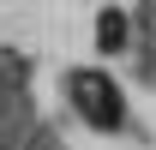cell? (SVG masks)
<instances>
[{"instance_id": "2", "label": "cell", "mask_w": 156, "mask_h": 150, "mask_svg": "<svg viewBox=\"0 0 156 150\" xmlns=\"http://www.w3.org/2000/svg\"><path fill=\"white\" fill-rule=\"evenodd\" d=\"M96 48H102V54H120V48H126V12L108 6V12L96 18Z\"/></svg>"}, {"instance_id": "1", "label": "cell", "mask_w": 156, "mask_h": 150, "mask_svg": "<svg viewBox=\"0 0 156 150\" xmlns=\"http://www.w3.org/2000/svg\"><path fill=\"white\" fill-rule=\"evenodd\" d=\"M72 102H78V114H84L96 132H120V120H126L120 84L102 78V72H72Z\"/></svg>"}]
</instances>
